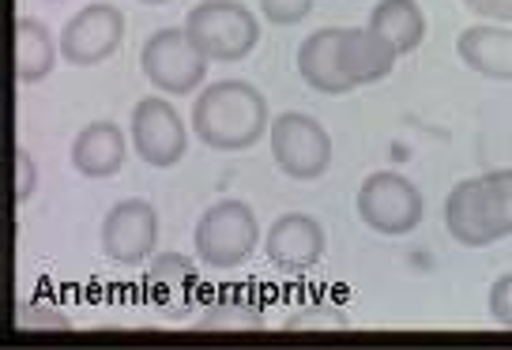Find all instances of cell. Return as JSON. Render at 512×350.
I'll list each match as a JSON object with an SVG mask.
<instances>
[{
    "label": "cell",
    "mask_w": 512,
    "mask_h": 350,
    "mask_svg": "<svg viewBox=\"0 0 512 350\" xmlns=\"http://www.w3.org/2000/svg\"><path fill=\"white\" fill-rule=\"evenodd\" d=\"M317 320H324V324H343V313H298V317H290V328H309V324H317Z\"/></svg>",
    "instance_id": "23"
},
{
    "label": "cell",
    "mask_w": 512,
    "mask_h": 350,
    "mask_svg": "<svg viewBox=\"0 0 512 350\" xmlns=\"http://www.w3.org/2000/svg\"><path fill=\"white\" fill-rule=\"evenodd\" d=\"M260 12L275 27H294L313 12V0H260Z\"/></svg>",
    "instance_id": "19"
},
{
    "label": "cell",
    "mask_w": 512,
    "mask_h": 350,
    "mask_svg": "<svg viewBox=\"0 0 512 350\" xmlns=\"http://www.w3.org/2000/svg\"><path fill=\"white\" fill-rule=\"evenodd\" d=\"M189 125L211 151H249L268 132V102L245 80H215L192 98Z\"/></svg>",
    "instance_id": "1"
},
{
    "label": "cell",
    "mask_w": 512,
    "mask_h": 350,
    "mask_svg": "<svg viewBox=\"0 0 512 350\" xmlns=\"http://www.w3.org/2000/svg\"><path fill=\"white\" fill-rule=\"evenodd\" d=\"M256 241H260V223H256L253 207L245 200H219L211 204L192 230V245H196V260L211 271L241 268L253 256Z\"/></svg>",
    "instance_id": "2"
},
{
    "label": "cell",
    "mask_w": 512,
    "mask_h": 350,
    "mask_svg": "<svg viewBox=\"0 0 512 350\" xmlns=\"http://www.w3.org/2000/svg\"><path fill=\"white\" fill-rule=\"evenodd\" d=\"M268 136H272L275 166L287 177H294V181H317V177L328 174V166H332V136L309 113H279L268 125Z\"/></svg>",
    "instance_id": "6"
},
{
    "label": "cell",
    "mask_w": 512,
    "mask_h": 350,
    "mask_svg": "<svg viewBox=\"0 0 512 350\" xmlns=\"http://www.w3.org/2000/svg\"><path fill=\"white\" fill-rule=\"evenodd\" d=\"M185 31L208 61L219 64L245 61L260 42V23L238 0H200L185 16Z\"/></svg>",
    "instance_id": "3"
},
{
    "label": "cell",
    "mask_w": 512,
    "mask_h": 350,
    "mask_svg": "<svg viewBox=\"0 0 512 350\" xmlns=\"http://www.w3.org/2000/svg\"><path fill=\"white\" fill-rule=\"evenodd\" d=\"M445 230L464 249H486L494 241L509 238L497 219L486 177H467L460 185H452V192L445 196Z\"/></svg>",
    "instance_id": "10"
},
{
    "label": "cell",
    "mask_w": 512,
    "mask_h": 350,
    "mask_svg": "<svg viewBox=\"0 0 512 350\" xmlns=\"http://www.w3.org/2000/svg\"><path fill=\"white\" fill-rule=\"evenodd\" d=\"M396 61H400L396 46L388 38H381L373 27H343L339 31V64H343V76L354 87L392 76Z\"/></svg>",
    "instance_id": "12"
},
{
    "label": "cell",
    "mask_w": 512,
    "mask_h": 350,
    "mask_svg": "<svg viewBox=\"0 0 512 350\" xmlns=\"http://www.w3.org/2000/svg\"><path fill=\"white\" fill-rule=\"evenodd\" d=\"M339 31L343 27H320L309 38H302V46H298V72L320 95L354 91V83L343 76V64H339Z\"/></svg>",
    "instance_id": "14"
},
{
    "label": "cell",
    "mask_w": 512,
    "mask_h": 350,
    "mask_svg": "<svg viewBox=\"0 0 512 350\" xmlns=\"http://www.w3.org/2000/svg\"><path fill=\"white\" fill-rule=\"evenodd\" d=\"M128 159V140L121 125L113 121H91L76 132L72 140V166L76 174L91 177V181H106L113 177Z\"/></svg>",
    "instance_id": "13"
},
{
    "label": "cell",
    "mask_w": 512,
    "mask_h": 350,
    "mask_svg": "<svg viewBox=\"0 0 512 350\" xmlns=\"http://www.w3.org/2000/svg\"><path fill=\"white\" fill-rule=\"evenodd\" d=\"M57 57L61 49L46 23L34 16H16V80L23 87L42 83L53 72Z\"/></svg>",
    "instance_id": "16"
},
{
    "label": "cell",
    "mask_w": 512,
    "mask_h": 350,
    "mask_svg": "<svg viewBox=\"0 0 512 350\" xmlns=\"http://www.w3.org/2000/svg\"><path fill=\"white\" fill-rule=\"evenodd\" d=\"M128 140L136 147V155L147 162V166H177L189 151V128L181 121V113L170 98L162 95H147L132 106V117H128Z\"/></svg>",
    "instance_id": "7"
},
{
    "label": "cell",
    "mask_w": 512,
    "mask_h": 350,
    "mask_svg": "<svg viewBox=\"0 0 512 350\" xmlns=\"http://www.w3.org/2000/svg\"><path fill=\"white\" fill-rule=\"evenodd\" d=\"M324 226L305 215V211H287L279 215L264 238V253L279 271H309L324 256Z\"/></svg>",
    "instance_id": "11"
},
{
    "label": "cell",
    "mask_w": 512,
    "mask_h": 350,
    "mask_svg": "<svg viewBox=\"0 0 512 350\" xmlns=\"http://www.w3.org/2000/svg\"><path fill=\"white\" fill-rule=\"evenodd\" d=\"M456 53L471 72H479L486 80H512V31L505 27H490V23L467 27L456 38Z\"/></svg>",
    "instance_id": "15"
},
{
    "label": "cell",
    "mask_w": 512,
    "mask_h": 350,
    "mask_svg": "<svg viewBox=\"0 0 512 350\" xmlns=\"http://www.w3.org/2000/svg\"><path fill=\"white\" fill-rule=\"evenodd\" d=\"M125 42V16L113 4H87L61 27L57 49L61 61L72 68H95L110 61Z\"/></svg>",
    "instance_id": "9"
},
{
    "label": "cell",
    "mask_w": 512,
    "mask_h": 350,
    "mask_svg": "<svg viewBox=\"0 0 512 350\" xmlns=\"http://www.w3.org/2000/svg\"><path fill=\"white\" fill-rule=\"evenodd\" d=\"M140 4H166V0H140Z\"/></svg>",
    "instance_id": "24"
},
{
    "label": "cell",
    "mask_w": 512,
    "mask_h": 350,
    "mask_svg": "<svg viewBox=\"0 0 512 350\" xmlns=\"http://www.w3.org/2000/svg\"><path fill=\"white\" fill-rule=\"evenodd\" d=\"M38 189V170L31 162V151L27 147H16V204H27Z\"/></svg>",
    "instance_id": "21"
},
{
    "label": "cell",
    "mask_w": 512,
    "mask_h": 350,
    "mask_svg": "<svg viewBox=\"0 0 512 350\" xmlns=\"http://www.w3.org/2000/svg\"><path fill=\"white\" fill-rule=\"evenodd\" d=\"M140 72L162 95H192L204 87L208 57L196 49L185 27H159L140 46Z\"/></svg>",
    "instance_id": "4"
},
{
    "label": "cell",
    "mask_w": 512,
    "mask_h": 350,
    "mask_svg": "<svg viewBox=\"0 0 512 350\" xmlns=\"http://www.w3.org/2000/svg\"><path fill=\"white\" fill-rule=\"evenodd\" d=\"M98 241H102L106 260L121 268H140L159 245V211L151 200H140V196L117 200L102 219Z\"/></svg>",
    "instance_id": "8"
},
{
    "label": "cell",
    "mask_w": 512,
    "mask_h": 350,
    "mask_svg": "<svg viewBox=\"0 0 512 350\" xmlns=\"http://www.w3.org/2000/svg\"><path fill=\"white\" fill-rule=\"evenodd\" d=\"M369 27L388 38L396 53H411L426 38V16L418 8V0H377L369 12Z\"/></svg>",
    "instance_id": "17"
},
{
    "label": "cell",
    "mask_w": 512,
    "mask_h": 350,
    "mask_svg": "<svg viewBox=\"0 0 512 350\" xmlns=\"http://www.w3.org/2000/svg\"><path fill=\"white\" fill-rule=\"evenodd\" d=\"M147 283H151V294H155L162 305H185V302H192V294L200 287V271H196V260H192V256L159 253V256H151Z\"/></svg>",
    "instance_id": "18"
},
{
    "label": "cell",
    "mask_w": 512,
    "mask_h": 350,
    "mask_svg": "<svg viewBox=\"0 0 512 350\" xmlns=\"http://www.w3.org/2000/svg\"><path fill=\"white\" fill-rule=\"evenodd\" d=\"M490 317L501 328H512V271L509 275H497L494 287H490Z\"/></svg>",
    "instance_id": "20"
},
{
    "label": "cell",
    "mask_w": 512,
    "mask_h": 350,
    "mask_svg": "<svg viewBox=\"0 0 512 350\" xmlns=\"http://www.w3.org/2000/svg\"><path fill=\"white\" fill-rule=\"evenodd\" d=\"M354 207H358V219L377 230L384 238H403L411 234L422 215H426V200L422 192L415 189V181H407L396 170H377L362 181V189L354 196Z\"/></svg>",
    "instance_id": "5"
},
{
    "label": "cell",
    "mask_w": 512,
    "mask_h": 350,
    "mask_svg": "<svg viewBox=\"0 0 512 350\" xmlns=\"http://www.w3.org/2000/svg\"><path fill=\"white\" fill-rule=\"evenodd\" d=\"M467 12L486 19H501V23H512V0H464Z\"/></svg>",
    "instance_id": "22"
}]
</instances>
